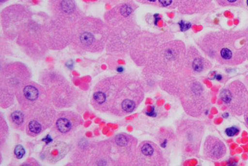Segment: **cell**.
<instances>
[{
    "mask_svg": "<svg viewBox=\"0 0 248 166\" xmlns=\"http://www.w3.org/2000/svg\"><path fill=\"white\" fill-rule=\"evenodd\" d=\"M49 48L59 50L72 43L78 22L85 16L75 0H47Z\"/></svg>",
    "mask_w": 248,
    "mask_h": 166,
    "instance_id": "cell-1",
    "label": "cell"
},
{
    "mask_svg": "<svg viewBox=\"0 0 248 166\" xmlns=\"http://www.w3.org/2000/svg\"><path fill=\"white\" fill-rule=\"evenodd\" d=\"M198 44L206 55L221 65L238 66L247 60L245 32L208 33Z\"/></svg>",
    "mask_w": 248,
    "mask_h": 166,
    "instance_id": "cell-2",
    "label": "cell"
},
{
    "mask_svg": "<svg viewBox=\"0 0 248 166\" xmlns=\"http://www.w3.org/2000/svg\"><path fill=\"white\" fill-rule=\"evenodd\" d=\"M186 52L185 44L174 40L155 46L145 66L152 72L165 78L182 73L185 68Z\"/></svg>",
    "mask_w": 248,
    "mask_h": 166,
    "instance_id": "cell-3",
    "label": "cell"
},
{
    "mask_svg": "<svg viewBox=\"0 0 248 166\" xmlns=\"http://www.w3.org/2000/svg\"><path fill=\"white\" fill-rule=\"evenodd\" d=\"M110 28L99 17L84 16L75 28L72 41L74 47L81 51L99 53L107 44Z\"/></svg>",
    "mask_w": 248,
    "mask_h": 166,
    "instance_id": "cell-4",
    "label": "cell"
},
{
    "mask_svg": "<svg viewBox=\"0 0 248 166\" xmlns=\"http://www.w3.org/2000/svg\"><path fill=\"white\" fill-rule=\"evenodd\" d=\"M49 15L41 12L34 17L20 33L17 43L32 57L43 56L49 47L47 34V21Z\"/></svg>",
    "mask_w": 248,
    "mask_h": 166,
    "instance_id": "cell-5",
    "label": "cell"
},
{
    "mask_svg": "<svg viewBox=\"0 0 248 166\" xmlns=\"http://www.w3.org/2000/svg\"><path fill=\"white\" fill-rule=\"evenodd\" d=\"M184 110L194 118L205 114L211 106V95L202 84L188 75L184 80L178 92Z\"/></svg>",
    "mask_w": 248,
    "mask_h": 166,
    "instance_id": "cell-6",
    "label": "cell"
},
{
    "mask_svg": "<svg viewBox=\"0 0 248 166\" xmlns=\"http://www.w3.org/2000/svg\"><path fill=\"white\" fill-rule=\"evenodd\" d=\"M144 92L141 84L135 80L117 77L111 107L120 116L131 114L143 101Z\"/></svg>",
    "mask_w": 248,
    "mask_h": 166,
    "instance_id": "cell-7",
    "label": "cell"
},
{
    "mask_svg": "<svg viewBox=\"0 0 248 166\" xmlns=\"http://www.w3.org/2000/svg\"><path fill=\"white\" fill-rule=\"evenodd\" d=\"M205 126L192 119L181 121L177 127L176 138L183 153L188 156L198 155L200 150Z\"/></svg>",
    "mask_w": 248,
    "mask_h": 166,
    "instance_id": "cell-8",
    "label": "cell"
},
{
    "mask_svg": "<svg viewBox=\"0 0 248 166\" xmlns=\"http://www.w3.org/2000/svg\"><path fill=\"white\" fill-rule=\"evenodd\" d=\"M34 15V13L28 5L13 4L6 6L1 12V23L4 34L10 39L18 36Z\"/></svg>",
    "mask_w": 248,
    "mask_h": 166,
    "instance_id": "cell-9",
    "label": "cell"
},
{
    "mask_svg": "<svg viewBox=\"0 0 248 166\" xmlns=\"http://www.w3.org/2000/svg\"><path fill=\"white\" fill-rule=\"evenodd\" d=\"M220 99L232 115L241 116L247 109L248 91L240 81H232L223 88L220 92Z\"/></svg>",
    "mask_w": 248,
    "mask_h": 166,
    "instance_id": "cell-10",
    "label": "cell"
},
{
    "mask_svg": "<svg viewBox=\"0 0 248 166\" xmlns=\"http://www.w3.org/2000/svg\"><path fill=\"white\" fill-rule=\"evenodd\" d=\"M137 5L134 1H128L118 4L107 11L104 15L105 23L110 28L134 22V13Z\"/></svg>",
    "mask_w": 248,
    "mask_h": 166,
    "instance_id": "cell-11",
    "label": "cell"
},
{
    "mask_svg": "<svg viewBox=\"0 0 248 166\" xmlns=\"http://www.w3.org/2000/svg\"><path fill=\"white\" fill-rule=\"evenodd\" d=\"M137 158L141 166H166V158L161 148L152 141H143L137 150Z\"/></svg>",
    "mask_w": 248,
    "mask_h": 166,
    "instance_id": "cell-12",
    "label": "cell"
},
{
    "mask_svg": "<svg viewBox=\"0 0 248 166\" xmlns=\"http://www.w3.org/2000/svg\"><path fill=\"white\" fill-rule=\"evenodd\" d=\"M212 67L209 60L203 57L196 48H188L186 52L185 68L192 74H199L207 71Z\"/></svg>",
    "mask_w": 248,
    "mask_h": 166,
    "instance_id": "cell-13",
    "label": "cell"
},
{
    "mask_svg": "<svg viewBox=\"0 0 248 166\" xmlns=\"http://www.w3.org/2000/svg\"><path fill=\"white\" fill-rule=\"evenodd\" d=\"M227 150L225 144L217 137L210 135L205 138L203 151L207 158L214 161L220 160L225 157Z\"/></svg>",
    "mask_w": 248,
    "mask_h": 166,
    "instance_id": "cell-14",
    "label": "cell"
},
{
    "mask_svg": "<svg viewBox=\"0 0 248 166\" xmlns=\"http://www.w3.org/2000/svg\"><path fill=\"white\" fill-rule=\"evenodd\" d=\"M213 0H181L179 10L184 14H194L205 12Z\"/></svg>",
    "mask_w": 248,
    "mask_h": 166,
    "instance_id": "cell-15",
    "label": "cell"
},
{
    "mask_svg": "<svg viewBox=\"0 0 248 166\" xmlns=\"http://www.w3.org/2000/svg\"><path fill=\"white\" fill-rule=\"evenodd\" d=\"M75 128V119L72 115L62 114L60 115L55 123V128L62 134L70 133Z\"/></svg>",
    "mask_w": 248,
    "mask_h": 166,
    "instance_id": "cell-16",
    "label": "cell"
},
{
    "mask_svg": "<svg viewBox=\"0 0 248 166\" xmlns=\"http://www.w3.org/2000/svg\"><path fill=\"white\" fill-rule=\"evenodd\" d=\"M141 4H148L157 7L175 8L178 7L181 0H137Z\"/></svg>",
    "mask_w": 248,
    "mask_h": 166,
    "instance_id": "cell-17",
    "label": "cell"
},
{
    "mask_svg": "<svg viewBox=\"0 0 248 166\" xmlns=\"http://www.w3.org/2000/svg\"><path fill=\"white\" fill-rule=\"evenodd\" d=\"M23 95L26 100L30 102H35L38 100L40 97L39 88L33 85H26L23 88Z\"/></svg>",
    "mask_w": 248,
    "mask_h": 166,
    "instance_id": "cell-18",
    "label": "cell"
},
{
    "mask_svg": "<svg viewBox=\"0 0 248 166\" xmlns=\"http://www.w3.org/2000/svg\"><path fill=\"white\" fill-rule=\"evenodd\" d=\"M39 119H32L29 121L28 125V131L31 135H37L43 130V125Z\"/></svg>",
    "mask_w": 248,
    "mask_h": 166,
    "instance_id": "cell-19",
    "label": "cell"
},
{
    "mask_svg": "<svg viewBox=\"0 0 248 166\" xmlns=\"http://www.w3.org/2000/svg\"><path fill=\"white\" fill-rule=\"evenodd\" d=\"M11 120L13 125L16 127H21L25 122V116L21 111L16 110L11 115Z\"/></svg>",
    "mask_w": 248,
    "mask_h": 166,
    "instance_id": "cell-20",
    "label": "cell"
},
{
    "mask_svg": "<svg viewBox=\"0 0 248 166\" xmlns=\"http://www.w3.org/2000/svg\"><path fill=\"white\" fill-rule=\"evenodd\" d=\"M217 3L221 6H236L243 7L244 0H216Z\"/></svg>",
    "mask_w": 248,
    "mask_h": 166,
    "instance_id": "cell-21",
    "label": "cell"
},
{
    "mask_svg": "<svg viewBox=\"0 0 248 166\" xmlns=\"http://www.w3.org/2000/svg\"><path fill=\"white\" fill-rule=\"evenodd\" d=\"M60 147H61V145H55L50 148V154L49 156L50 158L51 157H55V159H57V158L61 159L65 154L66 152L65 150V148L61 150L59 149Z\"/></svg>",
    "mask_w": 248,
    "mask_h": 166,
    "instance_id": "cell-22",
    "label": "cell"
},
{
    "mask_svg": "<svg viewBox=\"0 0 248 166\" xmlns=\"http://www.w3.org/2000/svg\"><path fill=\"white\" fill-rule=\"evenodd\" d=\"M25 154V149H24L23 146L18 145L16 147L15 149V154L17 159H21L23 158Z\"/></svg>",
    "mask_w": 248,
    "mask_h": 166,
    "instance_id": "cell-23",
    "label": "cell"
},
{
    "mask_svg": "<svg viewBox=\"0 0 248 166\" xmlns=\"http://www.w3.org/2000/svg\"><path fill=\"white\" fill-rule=\"evenodd\" d=\"M240 128L236 127L228 128L225 131V134L230 137L237 136V135L240 133Z\"/></svg>",
    "mask_w": 248,
    "mask_h": 166,
    "instance_id": "cell-24",
    "label": "cell"
},
{
    "mask_svg": "<svg viewBox=\"0 0 248 166\" xmlns=\"http://www.w3.org/2000/svg\"><path fill=\"white\" fill-rule=\"evenodd\" d=\"M179 25H180L181 30L182 32H185V31L189 30L190 26H191L190 23H186V22L183 21H181L180 23H179Z\"/></svg>",
    "mask_w": 248,
    "mask_h": 166,
    "instance_id": "cell-25",
    "label": "cell"
},
{
    "mask_svg": "<svg viewBox=\"0 0 248 166\" xmlns=\"http://www.w3.org/2000/svg\"><path fill=\"white\" fill-rule=\"evenodd\" d=\"M245 46L246 52H247V58L248 61V29L245 31Z\"/></svg>",
    "mask_w": 248,
    "mask_h": 166,
    "instance_id": "cell-26",
    "label": "cell"
},
{
    "mask_svg": "<svg viewBox=\"0 0 248 166\" xmlns=\"http://www.w3.org/2000/svg\"><path fill=\"white\" fill-rule=\"evenodd\" d=\"M244 115V119H245L246 127H247L248 129V106L247 110H246V112H245L244 115Z\"/></svg>",
    "mask_w": 248,
    "mask_h": 166,
    "instance_id": "cell-27",
    "label": "cell"
},
{
    "mask_svg": "<svg viewBox=\"0 0 248 166\" xmlns=\"http://www.w3.org/2000/svg\"><path fill=\"white\" fill-rule=\"evenodd\" d=\"M9 0H0V5H3L4 3H6V2H8Z\"/></svg>",
    "mask_w": 248,
    "mask_h": 166,
    "instance_id": "cell-28",
    "label": "cell"
},
{
    "mask_svg": "<svg viewBox=\"0 0 248 166\" xmlns=\"http://www.w3.org/2000/svg\"><path fill=\"white\" fill-rule=\"evenodd\" d=\"M247 6H248V0H247Z\"/></svg>",
    "mask_w": 248,
    "mask_h": 166,
    "instance_id": "cell-29",
    "label": "cell"
}]
</instances>
